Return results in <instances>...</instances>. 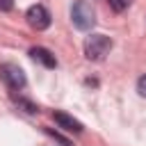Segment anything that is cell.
<instances>
[{
    "mask_svg": "<svg viewBox=\"0 0 146 146\" xmlns=\"http://www.w3.org/2000/svg\"><path fill=\"white\" fill-rule=\"evenodd\" d=\"M30 57H32L34 62L43 64L46 68H55V66H57V59H55V55H52L48 48H43V46H34V48H30Z\"/></svg>",
    "mask_w": 146,
    "mask_h": 146,
    "instance_id": "cell-6",
    "label": "cell"
},
{
    "mask_svg": "<svg viewBox=\"0 0 146 146\" xmlns=\"http://www.w3.org/2000/svg\"><path fill=\"white\" fill-rule=\"evenodd\" d=\"M112 50V39L105 36V34H91L87 41H84V57L89 62H100L110 55Z\"/></svg>",
    "mask_w": 146,
    "mask_h": 146,
    "instance_id": "cell-1",
    "label": "cell"
},
{
    "mask_svg": "<svg viewBox=\"0 0 146 146\" xmlns=\"http://www.w3.org/2000/svg\"><path fill=\"white\" fill-rule=\"evenodd\" d=\"M14 103H16L18 107H23V112H27V114H36V112H39V107H36L34 103L25 100V98H18V96H16V98H14Z\"/></svg>",
    "mask_w": 146,
    "mask_h": 146,
    "instance_id": "cell-7",
    "label": "cell"
},
{
    "mask_svg": "<svg viewBox=\"0 0 146 146\" xmlns=\"http://www.w3.org/2000/svg\"><path fill=\"white\" fill-rule=\"evenodd\" d=\"M52 119H55V123L62 128V130H66V132H73V135H80L84 128H82V123L78 121V119H73L71 114H66V112H52Z\"/></svg>",
    "mask_w": 146,
    "mask_h": 146,
    "instance_id": "cell-5",
    "label": "cell"
},
{
    "mask_svg": "<svg viewBox=\"0 0 146 146\" xmlns=\"http://www.w3.org/2000/svg\"><path fill=\"white\" fill-rule=\"evenodd\" d=\"M14 9V0H0V11H11Z\"/></svg>",
    "mask_w": 146,
    "mask_h": 146,
    "instance_id": "cell-11",
    "label": "cell"
},
{
    "mask_svg": "<svg viewBox=\"0 0 146 146\" xmlns=\"http://www.w3.org/2000/svg\"><path fill=\"white\" fill-rule=\"evenodd\" d=\"M46 132H48V135H50V137H52V139H55V141H59V144H62V146H71V141H68V139H64V137H62V135H59V132H55V130H52V128H46Z\"/></svg>",
    "mask_w": 146,
    "mask_h": 146,
    "instance_id": "cell-9",
    "label": "cell"
},
{
    "mask_svg": "<svg viewBox=\"0 0 146 146\" xmlns=\"http://www.w3.org/2000/svg\"><path fill=\"white\" fill-rule=\"evenodd\" d=\"M0 80L11 89V91H18L27 84V78L23 73V68L18 64H2L0 66Z\"/></svg>",
    "mask_w": 146,
    "mask_h": 146,
    "instance_id": "cell-3",
    "label": "cell"
},
{
    "mask_svg": "<svg viewBox=\"0 0 146 146\" xmlns=\"http://www.w3.org/2000/svg\"><path fill=\"white\" fill-rule=\"evenodd\" d=\"M71 21H73V25H75L78 30H82V32L91 30L94 23H96L94 7H91L87 0H75L73 7H71Z\"/></svg>",
    "mask_w": 146,
    "mask_h": 146,
    "instance_id": "cell-2",
    "label": "cell"
},
{
    "mask_svg": "<svg viewBox=\"0 0 146 146\" xmlns=\"http://www.w3.org/2000/svg\"><path fill=\"white\" fill-rule=\"evenodd\" d=\"M27 23L34 27V30H48L50 27V11L43 7V5H32L25 14Z\"/></svg>",
    "mask_w": 146,
    "mask_h": 146,
    "instance_id": "cell-4",
    "label": "cell"
},
{
    "mask_svg": "<svg viewBox=\"0 0 146 146\" xmlns=\"http://www.w3.org/2000/svg\"><path fill=\"white\" fill-rule=\"evenodd\" d=\"M130 2H132V0H107L110 9H114V11H123V9H128Z\"/></svg>",
    "mask_w": 146,
    "mask_h": 146,
    "instance_id": "cell-8",
    "label": "cell"
},
{
    "mask_svg": "<svg viewBox=\"0 0 146 146\" xmlns=\"http://www.w3.org/2000/svg\"><path fill=\"white\" fill-rule=\"evenodd\" d=\"M137 94H139L141 98H146V73L137 80Z\"/></svg>",
    "mask_w": 146,
    "mask_h": 146,
    "instance_id": "cell-10",
    "label": "cell"
}]
</instances>
